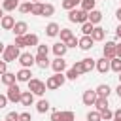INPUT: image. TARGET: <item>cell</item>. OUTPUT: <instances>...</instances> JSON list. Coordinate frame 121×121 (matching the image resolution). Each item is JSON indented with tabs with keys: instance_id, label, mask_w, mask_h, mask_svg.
<instances>
[{
	"instance_id": "obj_1",
	"label": "cell",
	"mask_w": 121,
	"mask_h": 121,
	"mask_svg": "<svg viewBox=\"0 0 121 121\" xmlns=\"http://www.w3.org/2000/svg\"><path fill=\"white\" fill-rule=\"evenodd\" d=\"M26 83H28V91H30L34 96H42V95L45 93V83H43L42 79H38V78H30Z\"/></svg>"
},
{
	"instance_id": "obj_2",
	"label": "cell",
	"mask_w": 121,
	"mask_h": 121,
	"mask_svg": "<svg viewBox=\"0 0 121 121\" xmlns=\"http://www.w3.org/2000/svg\"><path fill=\"white\" fill-rule=\"evenodd\" d=\"M68 19L72 21V23H79V25H83V23H87V13L83 11V9H70L68 11Z\"/></svg>"
},
{
	"instance_id": "obj_3",
	"label": "cell",
	"mask_w": 121,
	"mask_h": 121,
	"mask_svg": "<svg viewBox=\"0 0 121 121\" xmlns=\"http://www.w3.org/2000/svg\"><path fill=\"white\" fill-rule=\"evenodd\" d=\"M19 55H21L19 47H15V45H6V49H4V62H13V60L19 59Z\"/></svg>"
},
{
	"instance_id": "obj_4",
	"label": "cell",
	"mask_w": 121,
	"mask_h": 121,
	"mask_svg": "<svg viewBox=\"0 0 121 121\" xmlns=\"http://www.w3.org/2000/svg\"><path fill=\"white\" fill-rule=\"evenodd\" d=\"M21 89H19V85L17 83H13V85H9L8 87V93H6V96H8V102H19L21 100Z\"/></svg>"
},
{
	"instance_id": "obj_5",
	"label": "cell",
	"mask_w": 121,
	"mask_h": 121,
	"mask_svg": "<svg viewBox=\"0 0 121 121\" xmlns=\"http://www.w3.org/2000/svg\"><path fill=\"white\" fill-rule=\"evenodd\" d=\"M17 60H19V64H21L23 68H32V66L36 64V60H34V55H30V53H21Z\"/></svg>"
},
{
	"instance_id": "obj_6",
	"label": "cell",
	"mask_w": 121,
	"mask_h": 121,
	"mask_svg": "<svg viewBox=\"0 0 121 121\" xmlns=\"http://www.w3.org/2000/svg\"><path fill=\"white\" fill-rule=\"evenodd\" d=\"M51 68H53L55 74H62V72L66 70V60H64L62 57H55V60L51 62Z\"/></svg>"
},
{
	"instance_id": "obj_7",
	"label": "cell",
	"mask_w": 121,
	"mask_h": 121,
	"mask_svg": "<svg viewBox=\"0 0 121 121\" xmlns=\"http://www.w3.org/2000/svg\"><path fill=\"white\" fill-rule=\"evenodd\" d=\"M102 57H106L110 60L115 57V42H106V45L102 47Z\"/></svg>"
},
{
	"instance_id": "obj_8",
	"label": "cell",
	"mask_w": 121,
	"mask_h": 121,
	"mask_svg": "<svg viewBox=\"0 0 121 121\" xmlns=\"http://www.w3.org/2000/svg\"><path fill=\"white\" fill-rule=\"evenodd\" d=\"M93 38L91 36H81L79 40H78V45H79V49H83V51H89V49H93Z\"/></svg>"
},
{
	"instance_id": "obj_9",
	"label": "cell",
	"mask_w": 121,
	"mask_h": 121,
	"mask_svg": "<svg viewBox=\"0 0 121 121\" xmlns=\"http://www.w3.org/2000/svg\"><path fill=\"white\" fill-rule=\"evenodd\" d=\"M87 21H89L93 26H96V25L102 21V13H100L98 9H93V11H89V13H87Z\"/></svg>"
},
{
	"instance_id": "obj_10",
	"label": "cell",
	"mask_w": 121,
	"mask_h": 121,
	"mask_svg": "<svg viewBox=\"0 0 121 121\" xmlns=\"http://www.w3.org/2000/svg\"><path fill=\"white\" fill-rule=\"evenodd\" d=\"M13 32H15V36H25L26 34V30H28V25L25 23V21H17L15 25H13V28H11Z\"/></svg>"
},
{
	"instance_id": "obj_11",
	"label": "cell",
	"mask_w": 121,
	"mask_h": 121,
	"mask_svg": "<svg viewBox=\"0 0 121 121\" xmlns=\"http://www.w3.org/2000/svg\"><path fill=\"white\" fill-rule=\"evenodd\" d=\"M95 68H96L100 74H106V72L110 70V59H106V57L98 59V60H96V64H95Z\"/></svg>"
},
{
	"instance_id": "obj_12",
	"label": "cell",
	"mask_w": 121,
	"mask_h": 121,
	"mask_svg": "<svg viewBox=\"0 0 121 121\" xmlns=\"http://www.w3.org/2000/svg\"><path fill=\"white\" fill-rule=\"evenodd\" d=\"M81 100H83V104H85V106H93V104H95V100H96V93H95V91H91V89H87V91L83 93Z\"/></svg>"
},
{
	"instance_id": "obj_13",
	"label": "cell",
	"mask_w": 121,
	"mask_h": 121,
	"mask_svg": "<svg viewBox=\"0 0 121 121\" xmlns=\"http://www.w3.org/2000/svg\"><path fill=\"white\" fill-rule=\"evenodd\" d=\"M53 53H55V57H64L66 55V51H68V47H66V43H62V42H57V43H53Z\"/></svg>"
},
{
	"instance_id": "obj_14",
	"label": "cell",
	"mask_w": 121,
	"mask_h": 121,
	"mask_svg": "<svg viewBox=\"0 0 121 121\" xmlns=\"http://www.w3.org/2000/svg\"><path fill=\"white\" fill-rule=\"evenodd\" d=\"M13 25H15V19H13L11 15H4V17L0 19V26H2L4 30H11Z\"/></svg>"
},
{
	"instance_id": "obj_15",
	"label": "cell",
	"mask_w": 121,
	"mask_h": 121,
	"mask_svg": "<svg viewBox=\"0 0 121 121\" xmlns=\"http://www.w3.org/2000/svg\"><path fill=\"white\" fill-rule=\"evenodd\" d=\"M23 106H32L34 104V95L30 93V91H23L21 93V100H19Z\"/></svg>"
},
{
	"instance_id": "obj_16",
	"label": "cell",
	"mask_w": 121,
	"mask_h": 121,
	"mask_svg": "<svg viewBox=\"0 0 121 121\" xmlns=\"http://www.w3.org/2000/svg\"><path fill=\"white\" fill-rule=\"evenodd\" d=\"M59 32H60V26H59L57 23H49V25L45 26V34H47L49 38H55V36H59Z\"/></svg>"
},
{
	"instance_id": "obj_17",
	"label": "cell",
	"mask_w": 121,
	"mask_h": 121,
	"mask_svg": "<svg viewBox=\"0 0 121 121\" xmlns=\"http://www.w3.org/2000/svg\"><path fill=\"white\" fill-rule=\"evenodd\" d=\"M104 36H106V32H104V28H100V26H95V28H93V32H91L93 42H102V40H104Z\"/></svg>"
},
{
	"instance_id": "obj_18",
	"label": "cell",
	"mask_w": 121,
	"mask_h": 121,
	"mask_svg": "<svg viewBox=\"0 0 121 121\" xmlns=\"http://www.w3.org/2000/svg\"><path fill=\"white\" fill-rule=\"evenodd\" d=\"M30 76H32L30 68H21V70H19V72L15 74L17 81H28V79H30Z\"/></svg>"
},
{
	"instance_id": "obj_19",
	"label": "cell",
	"mask_w": 121,
	"mask_h": 121,
	"mask_svg": "<svg viewBox=\"0 0 121 121\" xmlns=\"http://www.w3.org/2000/svg\"><path fill=\"white\" fill-rule=\"evenodd\" d=\"M95 93H96V96H104V98H108L110 96V93H112V89H110V85H98L96 89H95Z\"/></svg>"
},
{
	"instance_id": "obj_20",
	"label": "cell",
	"mask_w": 121,
	"mask_h": 121,
	"mask_svg": "<svg viewBox=\"0 0 121 121\" xmlns=\"http://www.w3.org/2000/svg\"><path fill=\"white\" fill-rule=\"evenodd\" d=\"M19 8V0H4L2 2V9L4 11H13Z\"/></svg>"
},
{
	"instance_id": "obj_21",
	"label": "cell",
	"mask_w": 121,
	"mask_h": 121,
	"mask_svg": "<svg viewBox=\"0 0 121 121\" xmlns=\"http://www.w3.org/2000/svg\"><path fill=\"white\" fill-rule=\"evenodd\" d=\"M0 79H2V83H4V85H8V87H9V85H13V83L17 81L15 74H11V72H6V74H2V78H0Z\"/></svg>"
},
{
	"instance_id": "obj_22",
	"label": "cell",
	"mask_w": 121,
	"mask_h": 121,
	"mask_svg": "<svg viewBox=\"0 0 121 121\" xmlns=\"http://www.w3.org/2000/svg\"><path fill=\"white\" fill-rule=\"evenodd\" d=\"M59 36H60V42H62V43H66L68 40H72V38H74V34H72V30H70V28H60Z\"/></svg>"
},
{
	"instance_id": "obj_23",
	"label": "cell",
	"mask_w": 121,
	"mask_h": 121,
	"mask_svg": "<svg viewBox=\"0 0 121 121\" xmlns=\"http://www.w3.org/2000/svg\"><path fill=\"white\" fill-rule=\"evenodd\" d=\"M34 60H36V64H38L40 68H47V66H51L49 59H47V57H43V55H36V57H34Z\"/></svg>"
},
{
	"instance_id": "obj_24",
	"label": "cell",
	"mask_w": 121,
	"mask_h": 121,
	"mask_svg": "<svg viewBox=\"0 0 121 121\" xmlns=\"http://www.w3.org/2000/svg\"><path fill=\"white\" fill-rule=\"evenodd\" d=\"M81 64H83V70H85V72H91V70L95 68L96 60H95V59H91V57H87V59H81Z\"/></svg>"
},
{
	"instance_id": "obj_25",
	"label": "cell",
	"mask_w": 121,
	"mask_h": 121,
	"mask_svg": "<svg viewBox=\"0 0 121 121\" xmlns=\"http://www.w3.org/2000/svg\"><path fill=\"white\" fill-rule=\"evenodd\" d=\"M93 106L96 108V112H100V110L108 108V98H104V96H96V100H95V104H93Z\"/></svg>"
},
{
	"instance_id": "obj_26",
	"label": "cell",
	"mask_w": 121,
	"mask_h": 121,
	"mask_svg": "<svg viewBox=\"0 0 121 121\" xmlns=\"http://www.w3.org/2000/svg\"><path fill=\"white\" fill-rule=\"evenodd\" d=\"M79 4H81V9H83L85 13H89V11H93V9H95L96 0H81Z\"/></svg>"
},
{
	"instance_id": "obj_27",
	"label": "cell",
	"mask_w": 121,
	"mask_h": 121,
	"mask_svg": "<svg viewBox=\"0 0 121 121\" xmlns=\"http://www.w3.org/2000/svg\"><path fill=\"white\" fill-rule=\"evenodd\" d=\"M59 119H60V121H74L76 115H74V112L64 110V112H59Z\"/></svg>"
},
{
	"instance_id": "obj_28",
	"label": "cell",
	"mask_w": 121,
	"mask_h": 121,
	"mask_svg": "<svg viewBox=\"0 0 121 121\" xmlns=\"http://www.w3.org/2000/svg\"><path fill=\"white\" fill-rule=\"evenodd\" d=\"M60 85H59V81L55 79V76H51V78H47V81H45V89H49V91H55V89H59Z\"/></svg>"
},
{
	"instance_id": "obj_29",
	"label": "cell",
	"mask_w": 121,
	"mask_h": 121,
	"mask_svg": "<svg viewBox=\"0 0 121 121\" xmlns=\"http://www.w3.org/2000/svg\"><path fill=\"white\" fill-rule=\"evenodd\" d=\"M42 11H43V4H42V2H32L30 13H32V15H42Z\"/></svg>"
},
{
	"instance_id": "obj_30",
	"label": "cell",
	"mask_w": 121,
	"mask_h": 121,
	"mask_svg": "<svg viewBox=\"0 0 121 121\" xmlns=\"http://www.w3.org/2000/svg\"><path fill=\"white\" fill-rule=\"evenodd\" d=\"M25 42H26V45H38V36L36 34H30V32H26L25 34Z\"/></svg>"
},
{
	"instance_id": "obj_31",
	"label": "cell",
	"mask_w": 121,
	"mask_h": 121,
	"mask_svg": "<svg viewBox=\"0 0 121 121\" xmlns=\"http://www.w3.org/2000/svg\"><path fill=\"white\" fill-rule=\"evenodd\" d=\"M110 70H113V72H121V59H117V57H113L112 60H110Z\"/></svg>"
},
{
	"instance_id": "obj_32",
	"label": "cell",
	"mask_w": 121,
	"mask_h": 121,
	"mask_svg": "<svg viewBox=\"0 0 121 121\" xmlns=\"http://www.w3.org/2000/svg\"><path fill=\"white\" fill-rule=\"evenodd\" d=\"M49 108H51V106H49V102H47V100H40V102L36 104V110H38V113H45Z\"/></svg>"
},
{
	"instance_id": "obj_33",
	"label": "cell",
	"mask_w": 121,
	"mask_h": 121,
	"mask_svg": "<svg viewBox=\"0 0 121 121\" xmlns=\"http://www.w3.org/2000/svg\"><path fill=\"white\" fill-rule=\"evenodd\" d=\"M100 117H102V121H112L113 119V112L110 108H104V110H100Z\"/></svg>"
},
{
	"instance_id": "obj_34",
	"label": "cell",
	"mask_w": 121,
	"mask_h": 121,
	"mask_svg": "<svg viewBox=\"0 0 121 121\" xmlns=\"http://www.w3.org/2000/svg\"><path fill=\"white\" fill-rule=\"evenodd\" d=\"M53 13H55V6H53V4H43V11H42V15L51 17Z\"/></svg>"
},
{
	"instance_id": "obj_35",
	"label": "cell",
	"mask_w": 121,
	"mask_h": 121,
	"mask_svg": "<svg viewBox=\"0 0 121 121\" xmlns=\"http://www.w3.org/2000/svg\"><path fill=\"white\" fill-rule=\"evenodd\" d=\"M93 28H95V26H93L89 21H87V23H83V25H81V32H83V36H91Z\"/></svg>"
},
{
	"instance_id": "obj_36",
	"label": "cell",
	"mask_w": 121,
	"mask_h": 121,
	"mask_svg": "<svg viewBox=\"0 0 121 121\" xmlns=\"http://www.w3.org/2000/svg\"><path fill=\"white\" fill-rule=\"evenodd\" d=\"M87 121H102V117H100V112H96V110L89 112V113H87Z\"/></svg>"
},
{
	"instance_id": "obj_37",
	"label": "cell",
	"mask_w": 121,
	"mask_h": 121,
	"mask_svg": "<svg viewBox=\"0 0 121 121\" xmlns=\"http://www.w3.org/2000/svg\"><path fill=\"white\" fill-rule=\"evenodd\" d=\"M13 45L15 47H26V42H25V36H15V42H13Z\"/></svg>"
},
{
	"instance_id": "obj_38",
	"label": "cell",
	"mask_w": 121,
	"mask_h": 121,
	"mask_svg": "<svg viewBox=\"0 0 121 121\" xmlns=\"http://www.w3.org/2000/svg\"><path fill=\"white\" fill-rule=\"evenodd\" d=\"M30 8H32V4H30V2H25V4H19L17 9H19L21 13H30Z\"/></svg>"
},
{
	"instance_id": "obj_39",
	"label": "cell",
	"mask_w": 121,
	"mask_h": 121,
	"mask_svg": "<svg viewBox=\"0 0 121 121\" xmlns=\"http://www.w3.org/2000/svg\"><path fill=\"white\" fill-rule=\"evenodd\" d=\"M36 47H38V55H43V57H47V53H49V47H47L45 43H38Z\"/></svg>"
},
{
	"instance_id": "obj_40",
	"label": "cell",
	"mask_w": 121,
	"mask_h": 121,
	"mask_svg": "<svg viewBox=\"0 0 121 121\" xmlns=\"http://www.w3.org/2000/svg\"><path fill=\"white\" fill-rule=\"evenodd\" d=\"M72 68L76 70V74H78V76H81V74H85V70H83V64H81V60H76Z\"/></svg>"
},
{
	"instance_id": "obj_41",
	"label": "cell",
	"mask_w": 121,
	"mask_h": 121,
	"mask_svg": "<svg viewBox=\"0 0 121 121\" xmlns=\"http://www.w3.org/2000/svg\"><path fill=\"white\" fill-rule=\"evenodd\" d=\"M76 4H78V2H74V0H62V8H64V9H68V11H70V9H74V8H76Z\"/></svg>"
},
{
	"instance_id": "obj_42",
	"label": "cell",
	"mask_w": 121,
	"mask_h": 121,
	"mask_svg": "<svg viewBox=\"0 0 121 121\" xmlns=\"http://www.w3.org/2000/svg\"><path fill=\"white\" fill-rule=\"evenodd\" d=\"M64 76H66V79H76V78H79V76L76 74V70H74V68H68V72H66Z\"/></svg>"
},
{
	"instance_id": "obj_43",
	"label": "cell",
	"mask_w": 121,
	"mask_h": 121,
	"mask_svg": "<svg viewBox=\"0 0 121 121\" xmlns=\"http://www.w3.org/2000/svg\"><path fill=\"white\" fill-rule=\"evenodd\" d=\"M6 119H8V121H19V113H17V112H9V113L6 115Z\"/></svg>"
},
{
	"instance_id": "obj_44",
	"label": "cell",
	"mask_w": 121,
	"mask_h": 121,
	"mask_svg": "<svg viewBox=\"0 0 121 121\" xmlns=\"http://www.w3.org/2000/svg\"><path fill=\"white\" fill-rule=\"evenodd\" d=\"M19 121H32V115L28 112H23V113H19Z\"/></svg>"
},
{
	"instance_id": "obj_45",
	"label": "cell",
	"mask_w": 121,
	"mask_h": 121,
	"mask_svg": "<svg viewBox=\"0 0 121 121\" xmlns=\"http://www.w3.org/2000/svg\"><path fill=\"white\" fill-rule=\"evenodd\" d=\"M55 79H57V81H59V85L62 87V85H64V81H66V76H64V74H55Z\"/></svg>"
},
{
	"instance_id": "obj_46",
	"label": "cell",
	"mask_w": 121,
	"mask_h": 121,
	"mask_svg": "<svg viewBox=\"0 0 121 121\" xmlns=\"http://www.w3.org/2000/svg\"><path fill=\"white\" fill-rule=\"evenodd\" d=\"M76 45H78V38H76V36H74L72 40L66 42V47H76Z\"/></svg>"
},
{
	"instance_id": "obj_47",
	"label": "cell",
	"mask_w": 121,
	"mask_h": 121,
	"mask_svg": "<svg viewBox=\"0 0 121 121\" xmlns=\"http://www.w3.org/2000/svg\"><path fill=\"white\" fill-rule=\"evenodd\" d=\"M6 104H8V96L6 95H0V110L6 108Z\"/></svg>"
},
{
	"instance_id": "obj_48",
	"label": "cell",
	"mask_w": 121,
	"mask_h": 121,
	"mask_svg": "<svg viewBox=\"0 0 121 121\" xmlns=\"http://www.w3.org/2000/svg\"><path fill=\"white\" fill-rule=\"evenodd\" d=\"M6 72H8V62L0 60V76H2V74H6Z\"/></svg>"
},
{
	"instance_id": "obj_49",
	"label": "cell",
	"mask_w": 121,
	"mask_h": 121,
	"mask_svg": "<svg viewBox=\"0 0 121 121\" xmlns=\"http://www.w3.org/2000/svg\"><path fill=\"white\" fill-rule=\"evenodd\" d=\"M51 121H60V119H59V110H53V113H51Z\"/></svg>"
},
{
	"instance_id": "obj_50",
	"label": "cell",
	"mask_w": 121,
	"mask_h": 121,
	"mask_svg": "<svg viewBox=\"0 0 121 121\" xmlns=\"http://www.w3.org/2000/svg\"><path fill=\"white\" fill-rule=\"evenodd\" d=\"M115 57L121 59V43H115Z\"/></svg>"
},
{
	"instance_id": "obj_51",
	"label": "cell",
	"mask_w": 121,
	"mask_h": 121,
	"mask_svg": "<svg viewBox=\"0 0 121 121\" xmlns=\"http://www.w3.org/2000/svg\"><path fill=\"white\" fill-rule=\"evenodd\" d=\"M113 119H117V121H121V108L113 112Z\"/></svg>"
},
{
	"instance_id": "obj_52",
	"label": "cell",
	"mask_w": 121,
	"mask_h": 121,
	"mask_svg": "<svg viewBox=\"0 0 121 121\" xmlns=\"http://www.w3.org/2000/svg\"><path fill=\"white\" fill-rule=\"evenodd\" d=\"M115 17H117V19H119V23H121V8L115 11Z\"/></svg>"
},
{
	"instance_id": "obj_53",
	"label": "cell",
	"mask_w": 121,
	"mask_h": 121,
	"mask_svg": "<svg viewBox=\"0 0 121 121\" xmlns=\"http://www.w3.org/2000/svg\"><path fill=\"white\" fill-rule=\"evenodd\" d=\"M115 34H117V38H119V40H121V25H119V26H117V30H115Z\"/></svg>"
},
{
	"instance_id": "obj_54",
	"label": "cell",
	"mask_w": 121,
	"mask_h": 121,
	"mask_svg": "<svg viewBox=\"0 0 121 121\" xmlns=\"http://www.w3.org/2000/svg\"><path fill=\"white\" fill-rule=\"evenodd\" d=\"M4 49H6V45H4L2 42H0V53H4Z\"/></svg>"
},
{
	"instance_id": "obj_55",
	"label": "cell",
	"mask_w": 121,
	"mask_h": 121,
	"mask_svg": "<svg viewBox=\"0 0 121 121\" xmlns=\"http://www.w3.org/2000/svg\"><path fill=\"white\" fill-rule=\"evenodd\" d=\"M117 96L121 98V83H119V87H117Z\"/></svg>"
},
{
	"instance_id": "obj_56",
	"label": "cell",
	"mask_w": 121,
	"mask_h": 121,
	"mask_svg": "<svg viewBox=\"0 0 121 121\" xmlns=\"http://www.w3.org/2000/svg\"><path fill=\"white\" fill-rule=\"evenodd\" d=\"M2 17H4V9L0 8V19H2Z\"/></svg>"
},
{
	"instance_id": "obj_57",
	"label": "cell",
	"mask_w": 121,
	"mask_h": 121,
	"mask_svg": "<svg viewBox=\"0 0 121 121\" xmlns=\"http://www.w3.org/2000/svg\"><path fill=\"white\" fill-rule=\"evenodd\" d=\"M119 83H121V72H119Z\"/></svg>"
},
{
	"instance_id": "obj_58",
	"label": "cell",
	"mask_w": 121,
	"mask_h": 121,
	"mask_svg": "<svg viewBox=\"0 0 121 121\" xmlns=\"http://www.w3.org/2000/svg\"><path fill=\"white\" fill-rule=\"evenodd\" d=\"M74 2H78V4H79V2H81V0H74Z\"/></svg>"
},
{
	"instance_id": "obj_59",
	"label": "cell",
	"mask_w": 121,
	"mask_h": 121,
	"mask_svg": "<svg viewBox=\"0 0 121 121\" xmlns=\"http://www.w3.org/2000/svg\"><path fill=\"white\" fill-rule=\"evenodd\" d=\"M32 2H40V0H32Z\"/></svg>"
},
{
	"instance_id": "obj_60",
	"label": "cell",
	"mask_w": 121,
	"mask_h": 121,
	"mask_svg": "<svg viewBox=\"0 0 121 121\" xmlns=\"http://www.w3.org/2000/svg\"><path fill=\"white\" fill-rule=\"evenodd\" d=\"M112 121H117V119H112Z\"/></svg>"
},
{
	"instance_id": "obj_61",
	"label": "cell",
	"mask_w": 121,
	"mask_h": 121,
	"mask_svg": "<svg viewBox=\"0 0 121 121\" xmlns=\"http://www.w3.org/2000/svg\"><path fill=\"white\" fill-rule=\"evenodd\" d=\"M0 83H2V79H0Z\"/></svg>"
},
{
	"instance_id": "obj_62",
	"label": "cell",
	"mask_w": 121,
	"mask_h": 121,
	"mask_svg": "<svg viewBox=\"0 0 121 121\" xmlns=\"http://www.w3.org/2000/svg\"><path fill=\"white\" fill-rule=\"evenodd\" d=\"M6 121H8V119H6Z\"/></svg>"
}]
</instances>
